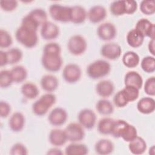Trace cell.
<instances>
[{
	"instance_id": "74e56055",
	"label": "cell",
	"mask_w": 155,
	"mask_h": 155,
	"mask_svg": "<svg viewBox=\"0 0 155 155\" xmlns=\"http://www.w3.org/2000/svg\"><path fill=\"white\" fill-rule=\"evenodd\" d=\"M140 12L146 15H152L155 13V2L154 1L143 0L140 4Z\"/></svg>"
},
{
	"instance_id": "8992f818",
	"label": "cell",
	"mask_w": 155,
	"mask_h": 155,
	"mask_svg": "<svg viewBox=\"0 0 155 155\" xmlns=\"http://www.w3.org/2000/svg\"><path fill=\"white\" fill-rule=\"evenodd\" d=\"M41 63L46 70L50 72H56L61 69L63 60L61 54L43 53Z\"/></svg>"
},
{
	"instance_id": "cb8c5ba5",
	"label": "cell",
	"mask_w": 155,
	"mask_h": 155,
	"mask_svg": "<svg viewBox=\"0 0 155 155\" xmlns=\"http://www.w3.org/2000/svg\"><path fill=\"white\" fill-rule=\"evenodd\" d=\"M95 151L101 155L111 154L114 150V144L109 139H102L99 140L94 145Z\"/></svg>"
},
{
	"instance_id": "ac0fdd59",
	"label": "cell",
	"mask_w": 155,
	"mask_h": 155,
	"mask_svg": "<svg viewBox=\"0 0 155 155\" xmlns=\"http://www.w3.org/2000/svg\"><path fill=\"white\" fill-rule=\"evenodd\" d=\"M114 91L113 83L109 80H102L99 82L96 86V93L102 97L110 96Z\"/></svg>"
},
{
	"instance_id": "7a4b0ae2",
	"label": "cell",
	"mask_w": 155,
	"mask_h": 155,
	"mask_svg": "<svg viewBox=\"0 0 155 155\" xmlns=\"http://www.w3.org/2000/svg\"><path fill=\"white\" fill-rule=\"evenodd\" d=\"M56 98L54 94L51 93H45L32 104V111L36 116H44L56 103Z\"/></svg>"
},
{
	"instance_id": "ffe728a7",
	"label": "cell",
	"mask_w": 155,
	"mask_h": 155,
	"mask_svg": "<svg viewBox=\"0 0 155 155\" xmlns=\"http://www.w3.org/2000/svg\"><path fill=\"white\" fill-rule=\"evenodd\" d=\"M137 110L144 114L152 113L155 110V101L151 97H143L137 103Z\"/></svg>"
},
{
	"instance_id": "d6a6232c",
	"label": "cell",
	"mask_w": 155,
	"mask_h": 155,
	"mask_svg": "<svg viewBox=\"0 0 155 155\" xmlns=\"http://www.w3.org/2000/svg\"><path fill=\"white\" fill-rule=\"evenodd\" d=\"M114 119L110 117H104L99 121L97 124V130L102 134H110L111 129Z\"/></svg>"
},
{
	"instance_id": "e0dca14e",
	"label": "cell",
	"mask_w": 155,
	"mask_h": 155,
	"mask_svg": "<svg viewBox=\"0 0 155 155\" xmlns=\"http://www.w3.org/2000/svg\"><path fill=\"white\" fill-rule=\"evenodd\" d=\"M87 17L85 9L81 5H74L70 7V22L80 24L83 23Z\"/></svg>"
},
{
	"instance_id": "44dd1931",
	"label": "cell",
	"mask_w": 155,
	"mask_h": 155,
	"mask_svg": "<svg viewBox=\"0 0 155 155\" xmlns=\"http://www.w3.org/2000/svg\"><path fill=\"white\" fill-rule=\"evenodd\" d=\"M50 143L55 147H61L67 141L65 131L61 129H53L48 136Z\"/></svg>"
},
{
	"instance_id": "e575fe53",
	"label": "cell",
	"mask_w": 155,
	"mask_h": 155,
	"mask_svg": "<svg viewBox=\"0 0 155 155\" xmlns=\"http://www.w3.org/2000/svg\"><path fill=\"white\" fill-rule=\"evenodd\" d=\"M140 66L143 71L148 73H153L155 71V58L154 56H147L144 57L141 62Z\"/></svg>"
},
{
	"instance_id": "f35d334b",
	"label": "cell",
	"mask_w": 155,
	"mask_h": 155,
	"mask_svg": "<svg viewBox=\"0 0 155 155\" xmlns=\"http://www.w3.org/2000/svg\"><path fill=\"white\" fill-rule=\"evenodd\" d=\"M13 82L10 70H2L0 73V86L2 88L10 87Z\"/></svg>"
},
{
	"instance_id": "ba28073f",
	"label": "cell",
	"mask_w": 155,
	"mask_h": 155,
	"mask_svg": "<svg viewBox=\"0 0 155 155\" xmlns=\"http://www.w3.org/2000/svg\"><path fill=\"white\" fill-rule=\"evenodd\" d=\"M82 76V71L80 67L76 64H68L66 65L62 71L64 79L69 84H74L78 82Z\"/></svg>"
},
{
	"instance_id": "7dc6e473",
	"label": "cell",
	"mask_w": 155,
	"mask_h": 155,
	"mask_svg": "<svg viewBox=\"0 0 155 155\" xmlns=\"http://www.w3.org/2000/svg\"><path fill=\"white\" fill-rule=\"evenodd\" d=\"M125 14L132 15L134 13L137 8V3L133 0L124 1Z\"/></svg>"
},
{
	"instance_id": "484cf974",
	"label": "cell",
	"mask_w": 155,
	"mask_h": 155,
	"mask_svg": "<svg viewBox=\"0 0 155 155\" xmlns=\"http://www.w3.org/2000/svg\"><path fill=\"white\" fill-rule=\"evenodd\" d=\"M27 15L38 27L42 26L47 21V14L46 12L42 8H35L30 11Z\"/></svg>"
},
{
	"instance_id": "681fc988",
	"label": "cell",
	"mask_w": 155,
	"mask_h": 155,
	"mask_svg": "<svg viewBox=\"0 0 155 155\" xmlns=\"http://www.w3.org/2000/svg\"><path fill=\"white\" fill-rule=\"evenodd\" d=\"M8 64L7 52L2 50L0 51V66L3 67Z\"/></svg>"
},
{
	"instance_id": "8d00e7d4",
	"label": "cell",
	"mask_w": 155,
	"mask_h": 155,
	"mask_svg": "<svg viewBox=\"0 0 155 155\" xmlns=\"http://www.w3.org/2000/svg\"><path fill=\"white\" fill-rule=\"evenodd\" d=\"M110 10L114 16H121L125 14L124 1H113L110 6Z\"/></svg>"
},
{
	"instance_id": "30bf717a",
	"label": "cell",
	"mask_w": 155,
	"mask_h": 155,
	"mask_svg": "<svg viewBox=\"0 0 155 155\" xmlns=\"http://www.w3.org/2000/svg\"><path fill=\"white\" fill-rule=\"evenodd\" d=\"M122 49L119 45L114 42L104 44L101 48V54L110 60H116L120 58Z\"/></svg>"
},
{
	"instance_id": "f907efd6",
	"label": "cell",
	"mask_w": 155,
	"mask_h": 155,
	"mask_svg": "<svg viewBox=\"0 0 155 155\" xmlns=\"http://www.w3.org/2000/svg\"><path fill=\"white\" fill-rule=\"evenodd\" d=\"M154 44H155V41H154V39H151V40L149 41L148 45V51H149V52L153 55V56H154L155 55Z\"/></svg>"
},
{
	"instance_id": "5b68a950",
	"label": "cell",
	"mask_w": 155,
	"mask_h": 155,
	"mask_svg": "<svg viewBox=\"0 0 155 155\" xmlns=\"http://www.w3.org/2000/svg\"><path fill=\"white\" fill-rule=\"evenodd\" d=\"M67 48L71 54L79 56L85 51L87 48V43L82 36L75 35L71 36L68 39Z\"/></svg>"
},
{
	"instance_id": "603a6c76",
	"label": "cell",
	"mask_w": 155,
	"mask_h": 155,
	"mask_svg": "<svg viewBox=\"0 0 155 155\" xmlns=\"http://www.w3.org/2000/svg\"><path fill=\"white\" fill-rule=\"evenodd\" d=\"M147 145L145 140L141 137L137 136L133 140L129 142L128 149L130 151L136 155L144 153L147 150Z\"/></svg>"
},
{
	"instance_id": "d6986e66",
	"label": "cell",
	"mask_w": 155,
	"mask_h": 155,
	"mask_svg": "<svg viewBox=\"0 0 155 155\" xmlns=\"http://www.w3.org/2000/svg\"><path fill=\"white\" fill-rule=\"evenodd\" d=\"M40 84L41 88L48 93H51L55 91L59 85L58 78L52 74H45L41 79Z\"/></svg>"
},
{
	"instance_id": "1f68e13d",
	"label": "cell",
	"mask_w": 155,
	"mask_h": 155,
	"mask_svg": "<svg viewBox=\"0 0 155 155\" xmlns=\"http://www.w3.org/2000/svg\"><path fill=\"white\" fill-rule=\"evenodd\" d=\"M128 125V123L124 120H114L111 127L110 134H111L115 138L121 137L123 132Z\"/></svg>"
},
{
	"instance_id": "4dcf8cb0",
	"label": "cell",
	"mask_w": 155,
	"mask_h": 155,
	"mask_svg": "<svg viewBox=\"0 0 155 155\" xmlns=\"http://www.w3.org/2000/svg\"><path fill=\"white\" fill-rule=\"evenodd\" d=\"M97 111L102 115H110L113 113L114 107L111 102L107 99L99 100L96 105Z\"/></svg>"
},
{
	"instance_id": "bcb514c9",
	"label": "cell",
	"mask_w": 155,
	"mask_h": 155,
	"mask_svg": "<svg viewBox=\"0 0 155 155\" xmlns=\"http://www.w3.org/2000/svg\"><path fill=\"white\" fill-rule=\"evenodd\" d=\"M0 6L5 12H12L18 7V2L15 0H2L0 1Z\"/></svg>"
},
{
	"instance_id": "c3c4849f",
	"label": "cell",
	"mask_w": 155,
	"mask_h": 155,
	"mask_svg": "<svg viewBox=\"0 0 155 155\" xmlns=\"http://www.w3.org/2000/svg\"><path fill=\"white\" fill-rule=\"evenodd\" d=\"M11 106L6 101L0 102V116L2 118L7 117L10 113Z\"/></svg>"
},
{
	"instance_id": "52a82bcc",
	"label": "cell",
	"mask_w": 155,
	"mask_h": 155,
	"mask_svg": "<svg viewBox=\"0 0 155 155\" xmlns=\"http://www.w3.org/2000/svg\"><path fill=\"white\" fill-rule=\"evenodd\" d=\"M67 140L76 142L82 140L85 137L84 127L78 123H70L64 129Z\"/></svg>"
},
{
	"instance_id": "8fae6325",
	"label": "cell",
	"mask_w": 155,
	"mask_h": 155,
	"mask_svg": "<svg viewBox=\"0 0 155 155\" xmlns=\"http://www.w3.org/2000/svg\"><path fill=\"white\" fill-rule=\"evenodd\" d=\"M68 118L67 111L63 108L56 107L49 113L48 120L50 124L53 126H61L64 125Z\"/></svg>"
},
{
	"instance_id": "3957f363",
	"label": "cell",
	"mask_w": 155,
	"mask_h": 155,
	"mask_svg": "<svg viewBox=\"0 0 155 155\" xmlns=\"http://www.w3.org/2000/svg\"><path fill=\"white\" fill-rule=\"evenodd\" d=\"M111 65L105 60L99 59L91 62L87 68V75L93 79H98L108 75Z\"/></svg>"
},
{
	"instance_id": "b9f144b4",
	"label": "cell",
	"mask_w": 155,
	"mask_h": 155,
	"mask_svg": "<svg viewBox=\"0 0 155 155\" xmlns=\"http://www.w3.org/2000/svg\"><path fill=\"white\" fill-rule=\"evenodd\" d=\"M61 48L59 44L56 42H49L45 44L43 48V53L61 54Z\"/></svg>"
},
{
	"instance_id": "f1b7e54d",
	"label": "cell",
	"mask_w": 155,
	"mask_h": 155,
	"mask_svg": "<svg viewBox=\"0 0 155 155\" xmlns=\"http://www.w3.org/2000/svg\"><path fill=\"white\" fill-rule=\"evenodd\" d=\"M122 63L128 68H134L138 65L140 62L139 55L133 51L125 53L122 56Z\"/></svg>"
},
{
	"instance_id": "ab89813d",
	"label": "cell",
	"mask_w": 155,
	"mask_h": 155,
	"mask_svg": "<svg viewBox=\"0 0 155 155\" xmlns=\"http://www.w3.org/2000/svg\"><path fill=\"white\" fill-rule=\"evenodd\" d=\"M137 136V131L136 127L128 124L125 130L123 132L121 138L125 142H130Z\"/></svg>"
},
{
	"instance_id": "277c9868",
	"label": "cell",
	"mask_w": 155,
	"mask_h": 155,
	"mask_svg": "<svg viewBox=\"0 0 155 155\" xmlns=\"http://www.w3.org/2000/svg\"><path fill=\"white\" fill-rule=\"evenodd\" d=\"M49 14L51 18L61 22H70V7L58 4H51L49 7Z\"/></svg>"
},
{
	"instance_id": "7402d4cb",
	"label": "cell",
	"mask_w": 155,
	"mask_h": 155,
	"mask_svg": "<svg viewBox=\"0 0 155 155\" xmlns=\"http://www.w3.org/2000/svg\"><path fill=\"white\" fill-rule=\"evenodd\" d=\"M125 85L133 86L140 90L143 85V79L141 75L137 71H128L124 77Z\"/></svg>"
},
{
	"instance_id": "2e32d148",
	"label": "cell",
	"mask_w": 155,
	"mask_h": 155,
	"mask_svg": "<svg viewBox=\"0 0 155 155\" xmlns=\"http://www.w3.org/2000/svg\"><path fill=\"white\" fill-rule=\"evenodd\" d=\"M25 125V117L21 112L14 113L10 117L8 120V126L13 132L21 131Z\"/></svg>"
},
{
	"instance_id": "9a60e30c",
	"label": "cell",
	"mask_w": 155,
	"mask_h": 155,
	"mask_svg": "<svg viewBox=\"0 0 155 155\" xmlns=\"http://www.w3.org/2000/svg\"><path fill=\"white\" fill-rule=\"evenodd\" d=\"M106 16V9L104 7L100 5H96L91 7L87 13V17L89 21L93 24L99 23L102 21Z\"/></svg>"
},
{
	"instance_id": "f6af8a7d",
	"label": "cell",
	"mask_w": 155,
	"mask_h": 155,
	"mask_svg": "<svg viewBox=\"0 0 155 155\" xmlns=\"http://www.w3.org/2000/svg\"><path fill=\"white\" fill-rule=\"evenodd\" d=\"M10 154L12 155H25L28 154V150L24 144L16 143L12 147Z\"/></svg>"
},
{
	"instance_id": "ee69618b",
	"label": "cell",
	"mask_w": 155,
	"mask_h": 155,
	"mask_svg": "<svg viewBox=\"0 0 155 155\" xmlns=\"http://www.w3.org/2000/svg\"><path fill=\"white\" fill-rule=\"evenodd\" d=\"M145 93L150 96L155 95V78L154 76L148 78L144 84Z\"/></svg>"
},
{
	"instance_id": "d4e9b609",
	"label": "cell",
	"mask_w": 155,
	"mask_h": 155,
	"mask_svg": "<svg viewBox=\"0 0 155 155\" xmlns=\"http://www.w3.org/2000/svg\"><path fill=\"white\" fill-rule=\"evenodd\" d=\"M144 36L135 28L128 31L127 35V44L133 48H137L141 46L144 41Z\"/></svg>"
},
{
	"instance_id": "4fadbf2b",
	"label": "cell",
	"mask_w": 155,
	"mask_h": 155,
	"mask_svg": "<svg viewBox=\"0 0 155 155\" xmlns=\"http://www.w3.org/2000/svg\"><path fill=\"white\" fill-rule=\"evenodd\" d=\"M117 33L116 27L110 22H104L99 25L97 29V35L103 41L113 39Z\"/></svg>"
},
{
	"instance_id": "7c38bea8",
	"label": "cell",
	"mask_w": 155,
	"mask_h": 155,
	"mask_svg": "<svg viewBox=\"0 0 155 155\" xmlns=\"http://www.w3.org/2000/svg\"><path fill=\"white\" fill-rule=\"evenodd\" d=\"M135 29L144 37H148L151 39H154L155 25L148 19L145 18L140 19L136 24Z\"/></svg>"
},
{
	"instance_id": "9c48e42d",
	"label": "cell",
	"mask_w": 155,
	"mask_h": 155,
	"mask_svg": "<svg viewBox=\"0 0 155 155\" xmlns=\"http://www.w3.org/2000/svg\"><path fill=\"white\" fill-rule=\"evenodd\" d=\"M79 124L86 129H92L96 122L95 113L88 108H84L79 111L78 115Z\"/></svg>"
},
{
	"instance_id": "816d5d0a",
	"label": "cell",
	"mask_w": 155,
	"mask_h": 155,
	"mask_svg": "<svg viewBox=\"0 0 155 155\" xmlns=\"http://www.w3.org/2000/svg\"><path fill=\"white\" fill-rule=\"evenodd\" d=\"M63 152L61 151V150L57 148H53L48 150L47 152V154H50V155H61L62 154Z\"/></svg>"
},
{
	"instance_id": "d590c367",
	"label": "cell",
	"mask_w": 155,
	"mask_h": 155,
	"mask_svg": "<svg viewBox=\"0 0 155 155\" xmlns=\"http://www.w3.org/2000/svg\"><path fill=\"white\" fill-rule=\"evenodd\" d=\"M122 90L128 102L136 101L139 97V90L134 87L125 85Z\"/></svg>"
},
{
	"instance_id": "4316f807",
	"label": "cell",
	"mask_w": 155,
	"mask_h": 155,
	"mask_svg": "<svg viewBox=\"0 0 155 155\" xmlns=\"http://www.w3.org/2000/svg\"><path fill=\"white\" fill-rule=\"evenodd\" d=\"M88 153V147L83 143L73 142L66 147L65 154L67 155H85Z\"/></svg>"
},
{
	"instance_id": "6da1fadb",
	"label": "cell",
	"mask_w": 155,
	"mask_h": 155,
	"mask_svg": "<svg viewBox=\"0 0 155 155\" xmlns=\"http://www.w3.org/2000/svg\"><path fill=\"white\" fill-rule=\"evenodd\" d=\"M15 38L18 42L28 48L35 47L38 42L37 31L22 25L16 30Z\"/></svg>"
},
{
	"instance_id": "5bb4252c",
	"label": "cell",
	"mask_w": 155,
	"mask_h": 155,
	"mask_svg": "<svg viewBox=\"0 0 155 155\" xmlns=\"http://www.w3.org/2000/svg\"><path fill=\"white\" fill-rule=\"evenodd\" d=\"M41 35L45 40L55 39L59 35V28L56 24L47 21L41 26Z\"/></svg>"
},
{
	"instance_id": "836d02e7",
	"label": "cell",
	"mask_w": 155,
	"mask_h": 155,
	"mask_svg": "<svg viewBox=\"0 0 155 155\" xmlns=\"http://www.w3.org/2000/svg\"><path fill=\"white\" fill-rule=\"evenodd\" d=\"M7 52L8 64H15L19 62L22 58V52L18 48H12Z\"/></svg>"
},
{
	"instance_id": "f546056e",
	"label": "cell",
	"mask_w": 155,
	"mask_h": 155,
	"mask_svg": "<svg viewBox=\"0 0 155 155\" xmlns=\"http://www.w3.org/2000/svg\"><path fill=\"white\" fill-rule=\"evenodd\" d=\"M10 73L13 78V82L21 83L24 82L27 78V71L22 65H17L10 70Z\"/></svg>"
},
{
	"instance_id": "60d3db41",
	"label": "cell",
	"mask_w": 155,
	"mask_h": 155,
	"mask_svg": "<svg viewBox=\"0 0 155 155\" xmlns=\"http://www.w3.org/2000/svg\"><path fill=\"white\" fill-rule=\"evenodd\" d=\"M13 43V39L10 34L6 30H0V47L6 48L10 47Z\"/></svg>"
},
{
	"instance_id": "83f0119b",
	"label": "cell",
	"mask_w": 155,
	"mask_h": 155,
	"mask_svg": "<svg viewBox=\"0 0 155 155\" xmlns=\"http://www.w3.org/2000/svg\"><path fill=\"white\" fill-rule=\"evenodd\" d=\"M21 91L23 96L28 99H35L39 94L38 87L31 82L24 83L21 86Z\"/></svg>"
},
{
	"instance_id": "7bdbcfd3",
	"label": "cell",
	"mask_w": 155,
	"mask_h": 155,
	"mask_svg": "<svg viewBox=\"0 0 155 155\" xmlns=\"http://www.w3.org/2000/svg\"><path fill=\"white\" fill-rule=\"evenodd\" d=\"M113 102L115 106L118 108L124 107L128 104V102L122 90L116 93L113 97Z\"/></svg>"
}]
</instances>
